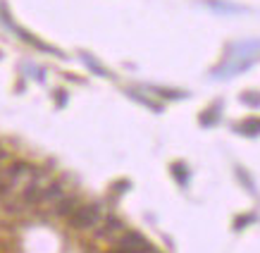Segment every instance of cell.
I'll return each instance as SVG.
<instances>
[{"instance_id": "6da1fadb", "label": "cell", "mask_w": 260, "mask_h": 253, "mask_svg": "<svg viewBox=\"0 0 260 253\" xmlns=\"http://www.w3.org/2000/svg\"><path fill=\"white\" fill-rule=\"evenodd\" d=\"M103 215H105V210H103V203H98V201L79 203L74 208V213L70 215V225L74 230H93L103 220Z\"/></svg>"}, {"instance_id": "7a4b0ae2", "label": "cell", "mask_w": 260, "mask_h": 253, "mask_svg": "<svg viewBox=\"0 0 260 253\" xmlns=\"http://www.w3.org/2000/svg\"><path fill=\"white\" fill-rule=\"evenodd\" d=\"M112 253H155V248L139 232H122L117 239V248Z\"/></svg>"}, {"instance_id": "3957f363", "label": "cell", "mask_w": 260, "mask_h": 253, "mask_svg": "<svg viewBox=\"0 0 260 253\" xmlns=\"http://www.w3.org/2000/svg\"><path fill=\"white\" fill-rule=\"evenodd\" d=\"M124 232V222L119 220L117 215H103V220L98 222L95 227V237L101 239H110V237H117Z\"/></svg>"}, {"instance_id": "277c9868", "label": "cell", "mask_w": 260, "mask_h": 253, "mask_svg": "<svg viewBox=\"0 0 260 253\" xmlns=\"http://www.w3.org/2000/svg\"><path fill=\"white\" fill-rule=\"evenodd\" d=\"M77 206H79V196H74V194H64L55 206H53V215H55V217H70Z\"/></svg>"}, {"instance_id": "5b68a950", "label": "cell", "mask_w": 260, "mask_h": 253, "mask_svg": "<svg viewBox=\"0 0 260 253\" xmlns=\"http://www.w3.org/2000/svg\"><path fill=\"white\" fill-rule=\"evenodd\" d=\"M5 163H10V150L0 146V165H5Z\"/></svg>"}, {"instance_id": "8992f818", "label": "cell", "mask_w": 260, "mask_h": 253, "mask_svg": "<svg viewBox=\"0 0 260 253\" xmlns=\"http://www.w3.org/2000/svg\"><path fill=\"white\" fill-rule=\"evenodd\" d=\"M172 172H174V174H177V177H179L181 182H184V179H186V172H184V170H181V167H179V165H174V167H172Z\"/></svg>"}]
</instances>
